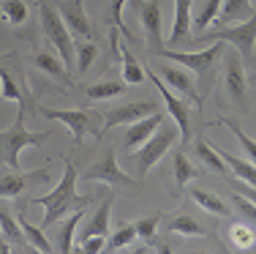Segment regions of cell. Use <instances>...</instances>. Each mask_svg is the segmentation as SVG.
Here are the masks:
<instances>
[{
    "label": "cell",
    "instance_id": "21",
    "mask_svg": "<svg viewBox=\"0 0 256 254\" xmlns=\"http://www.w3.org/2000/svg\"><path fill=\"white\" fill-rule=\"evenodd\" d=\"M33 66L38 71H44V74H50L52 80H58V82H63V85H74L71 82V77H68V66L63 63V58H54L52 52H36L33 55Z\"/></svg>",
    "mask_w": 256,
    "mask_h": 254
},
{
    "label": "cell",
    "instance_id": "26",
    "mask_svg": "<svg viewBox=\"0 0 256 254\" xmlns=\"http://www.w3.org/2000/svg\"><path fill=\"white\" fill-rule=\"evenodd\" d=\"M30 17V9H28V0H3L0 3V20L11 28H20L25 25Z\"/></svg>",
    "mask_w": 256,
    "mask_h": 254
},
{
    "label": "cell",
    "instance_id": "4",
    "mask_svg": "<svg viewBox=\"0 0 256 254\" xmlns=\"http://www.w3.org/2000/svg\"><path fill=\"white\" fill-rule=\"evenodd\" d=\"M180 140V129L174 120H164L161 126H158V131L153 137H150L148 142L142 145V148L136 150V164H139V178H144V175L153 169L158 161L164 159V153H166L169 148H172L174 142Z\"/></svg>",
    "mask_w": 256,
    "mask_h": 254
},
{
    "label": "cell",
    "instance_id": "9",
    "mask_svg": "<svg viewBox=\"0 0 256 254\" xmlns=\"http://www.w3.org/2000/svg\"><path fill=\"white\" fill-rule=\"evenodd\" d=\"M84 180H93V183H112V186H131V175H126L118 164V150L106 148V153L96 161L93 167H88L82 172Z\"/></svg>",
    "mask_w": 256,
    "mask_h": 254
},
{
    "label": "cell",
    "instance_id": "32",
    "mask_svg": "<svg viewBox=\"0 0 256 254\" xmlns=\"http://www.w3.org/2000/svg\"><path fill=\"white\" fill-rule=\"evenodd\" d=\"M172 175H174V191H180L188 180L196 178V167L186 159V153H180V150H178L174 159H172Z\"/></svg>",
    "mask_w": 256,
    "mask_h": 254
},
{
    "label": "cell",
    "instance_id": "17",
    "mask_svg": "<svg viewBox=\"0 0 256 254\" xmlns=\"http://www.w3.org/2000/svg\"><path fill=\"white\" fill-rule=\"evenodd\" d=\"M161 123H164V115L161 112H153V115H148V118L131 123V126H128V134H126V150H128V153H131V150H139L158 131V126H161Z\"/></svg>",
    "mask_w": 256,
    "mask_h": 254
},
{
    "label": "cell",
    "instance_id": "22",
    "mask_svg": "<svg viewBox=\"0 0 256 254\" xmlns=\"http://www.w3.org/2000/svg\"><path fill=\"white\" fill-rule=\"evenodd\" d=\"M112 202H114L112 194H106L101 199L98 210L90 216V221L82 229V238H88V235H106L109 232V213H112Z\"/></svg>",
    "mask_w": 256,
    "mask_h": 254
},
{
    "label": "cell",
    "instance_id": "35",
    "mask_svg": "<svg viewBox=\"0 0 256 254\" xmlns=\"http://www.w3.org/2000/svg\"><path fill=\"white\" fill-rule=\"evenodd\" d=\"M136 235H139V232H136V224H120L112 235H109L106 249H104V251H120L123 246H131Z\"/></svg>",
    "mask_w": 256,
    "mask_h": 254
},
{
    "label": "cell",
    "instance_id": "14",
    "mask_svg": "<svg viewBox=\"0 0 256 254\" xmlns=\"http://www.w3.org/2000/svg\"><path fill=\"white\" fill-rule=\"evenodd\" d=\"M63 22L68 30L79 39H93V25H90L88 14H84V0H54Z\"/></svg>",
    "mask_w": 256,
    "mask_h": 254
},
{
    "label": "cell",
    "instance_id": "33",
    "mask_svg": "<svg viewBox=\"0 0 256 254\" xmlns=\"http://www.w3.org/2000/svg\"><path fill=\"white\" fill-rule=\"evenodd\" d=\"M256 11V6H251V0H224L221 9V22H234V20H248Z\"/></svg>",
    "mask_w": 256,
    "mask_h": 254
},
{
    "label": "cell",
    "instance_id": "38",
    "mask_svg": "<svg viewBox=\"0 0 256 254\" xmlns=\"http://www.w3.org/2000/svg\"><path fill=\"white\" fill-rule=\"evenodd\" d=\"M224 9V0H207V3L202 6V11L196 14V20H194V25H196L199 30L202 28H210L212 22L218 20V11Z\"/></svg>",
    "mask_w": 256,
    "mask_h": 254
},
{
    "label": "cell",
    "instance_id": "28",
    "mask_svg": "<svg viewBox=\"0 0 256 254\" xmlns=\"http://www.w3.org/2000/svg\"><path fill=\"white\" fill-rule=\"evenodd\" d=\"M218 153L224 156V161L229 164V169H232V175H234V178H240V180H246V183L256 186V164H254L251 159H237V156L226 153L224 148H218Z\"/></svg>",
    "mask_w": 256,
    "mask_h": 254
},
{
    "label": "cell",
    "instance_id": "11",
    "mask_svg": "<svg viewBox=\"0 0 256 254\" xmlns=\"http://www.w3.org/2000/svg\"><path fill=\"white\" fill-rule=\"evenodd\" d=\"M153 112H158L153 101H131V104L114 107V110L104 112V126H101L98 137L104 131L114 129V126H131V123H136V120L148 118V115H153Z\"/></svg>",
    "mask_w": 256,
    "mask_h": 254
},
{
    "label": "cell",
    "instance_id": "25",
    "mask_svg": "<svg viewBox=\"0 0 256 254\" xmlns=\"http://www.w3.org/2000/svg\"><path fill=\"white\" fill-rule=\"evenodd\" d=\"M191 194V199L199 205V208H204V210H210L212 216H221V219H226V216L232 213V208L226 202H224L218 194H212V191H204V189H191L188 191Z\"/></svg>",
    "mask_w": 256,
    "mask_h": 254
},
{
    "label": "cell",
    "instance_id": "16",
    "mask_svg": "<svg viewBox=\"0 0 256 254\" xmlns=\"http://www.w3.org/2000/svg\"><path fill=\"white\" fill-rule=\"evenodd\" d=\"M153 69L158 71V77H161L164 82L169 85V88L174 90V93H182V96H188V99H194L199 104V96H196V85H194V80H191V71L188 69H174V66H164V63H158V66H153Z\"/></svg>",
    "mask_w": 256,
    "mask_h": 254
},
{
    "label": "cell",
    "instance_id": "10",
    "mask_svg": "<svg viewBox=\"0 0 256 254\" xmlns=\"http://www.w3.org/2000/svg\"><path fill=\"white\" fill-rule=\"evenodd\" d=\"M50 180H52L50 169H30V172L11 169V172L0 175V199H20L30 186L50 183Z\"/></svg>",
    "mask_w": 256,
    "mask_h": 254
},
{
    "label": "cell",
    "instance_id": "18",
    "mask_svg": "<svg viewBox=\"0 0 256 254\" xmlns=\"http://www.w3.org/2000/svg\"><path fill=\"white\" fill-rule=\"evenodd\" d=\"M25 210H28V202H22V197H20V202H16V219H20V227H22V232H25L28 243L33 246L36 251H44V254L58 251V249H54V246L50 243V238L44 235V229H38L36 224H30V221H28Z\"/></svg>",
    "mask_w": 256,
    "mask_h": 254
},
{
    "label": "cell",
    "instance_id": "42",
    "mask_svg": "<svg viewBox=\"0 0 256 254\" xmlns=\"http://www.w3.org/2000/svg\"><path fill=\"white\" fill-rule=\"evenodd\" d=\"M229 183H232V189H234L237 194H242V197H246V199H251V202L256 205V186H251V183H246V180H240V178H232Z\"/></svg>",
    "mask_w": 256,
    "mask_h": 254
},
{
    "label": "cell",
    "instance_id": "24",
    "mask_svg": "<svg viewBox=\"0 0 256 254\" xmlns=\"http://www.w3.org/2000/svg\"><path fill=\"white\" fill-rule=\"evenodd\" d=\"M120 71H123V80L128 85H142L148 80V69L139 66V60L134 58V52L128 47H120Z\"/></svg>",
    "mask_w": 256,
    "mask_h": 254
},
{
    "label": "cell",
    "instance_id": "29",
    "mask_svg": "<svg viewBox=\"0 0 256 254\" xmlns=\"http://www.w3.org/2000/svg\"><path fill=\"white\" fill-rule=\"evenodd\" d=\"M126 93V85L118 82V80H101V82H93L84 88V96L93 101H104V99H118V96Z\"/></svg>",
    "mask_w": 256,
    "mask_h": 254
},
{
    "label": "cell",
    "instance_id": "6",
    "mask_svg": "<svg viewBox=\"0 0 256 254\" xmlns=\"http://www.w3.org/2000/svg\"><path fill=\"white\" fill-rule=\"evenodd\" d=\"M218 28V25H216ZM207 41H224V44H232L242 58H254V44H256V11L248 20H242L240 25L234 28H218L210 30L204 36Z\"/></svg>",
    "mask_w": 256,
    "mask_h": 254
},
{
    "label": "cell",
    "instance_id": "12",
    "mask_svg": "<svg viewBox=\"0 0 256 254\" xmlns=\"http://www.w3.org/2000/svg\"><path fill=\"white\" fill-rule=\"evenodd\" d=\"M131 6H136L139 11V22H142L144 33H148V44L150 50H161L164 39H161V3L158 0H131Z\"/></svg>",
    "mask_w": 256,
    "mask_h": 254
},
{
    "label": "cell",
    "instance_id": "2",
    "mask_svg": "<svg viewBox=\"0 0 256 254\" xmlns=\"http://www.w3.org/2000/svg\"><path fill=\"white\" fill-rule=\"evenodd\" d=\"M25 118H28V110L20 107L14 126H8L6 131H0V161H3L8 169H20V153L25 148L44 145L46 137H52L50 131H28L25 129Z\"/></svg>",
    "mask_w": 256,
    "mask_h": 254
},
{
    "label": "cell",
    "instance_id": "15",
    "mask_svg": "<svg viewBox=\"0 0 256 254\" xmlns=\"http://www.w3.org/2000/svg\"><path fill=\"white\" fill-rule=\"evenodd\" d=\"M0 96H3L6 101H16V104L25 107V110H36V101L28 96L25 80H16L14 71L3 66V60H0Z\"/></svg>",
    "mask_w": 256,
    "mask_h": 254
},
{
    "label": "cell",
    "instance_id": "3",
    "mask_svg": "<svg viewBox=\"0 0 256 254\" xmlns=\"http://www.w3.org/2000/svg\"><path fill=\"white\" fill-rule=\"evenodd\" d=\"M38 17H41V30H44V36L50 39V44L58 50V55L63 58V63L68 66V69L76 66V44H74V39H71L68 25H66L63 17H60L58 6L41 0L38 3Z\"/></svg>",
    "mask_w": 256,
    "mask_h": 254
},
{
    "label": "cell",
    "instance_id": "40",
    "mask_svg": "<svg viewBox=\"0 0 256 254\" xmlns=\"http://www.w3.org/2000/svg\"><path fill=\"white\" fill-rule=\"evenodd\" d=\"M232 202H234V210H237V213H240L242 219L248 221V224H256V205L251 202V199H246L242 194H237V191H234Z\"/></svg>",
    "mask_w": 256,
    "mask_h": 254
},
{
    "label": "cell",
    "instance_id": "36",
    "mask_svg": "<svg viewBox=\"0 0 256 254\" xmlns=\"http://www.w3.org/2000/svg\"><path fill=\"white\" fill-rule=\"evenodd\" d=\"M218 123H221V126H226V129L232 131V134H234V140L242 145V150H246V156H248V159H251L254 164H256V142L251 140V137H248L246 131H242V129H240V126H237L232 118H218Z\"/></svg>",
    "mask_w": 256,
    "mask_h": 254
},
{
    "label": "cell",
    "instance_id": "13",
    "mask_svg": "<svg viewBox=\"0 0 256 254\" xmlns=\"http://www.w3.org/2000/svg\"><path fill=\"white\" fill-rule=\"evenodd\" d=\"M224 85H226V93L234 104H240L242 110L248 107V77H246V69L240 63V55L237 52H229L226 55V74H224Z\"/></svg>",
    "mask_w": 256,
    "mask_h": 254
},
{
    "label": "cell",
    "instance_id": "41",
    "mask_svg": "<svg viewBox=\"0 0 256 254\" xmlns=\"http://www.w3.org/2000/svg\"><path fill=\"white\" fill-rule=\"evenodd\" d=\"M104 249H106L104 235H88V238H82V243H79V251H84V254H98Z\"/></svg>",
    "mask_w": 256,
    "mask_h": 254
},
{
    "label": "cell",
    "instance_id": "20",
    "mask_svg": "<svg viewBox=\"0 0 256 254\" xmlns=\"http://www.w3.org/2000/svg\"><path fill=\"white\" fill-rule=\"evenodd\" d=\"M82 216H84V208H79L63 221V224H60V221L54 224V249L60 254L74 251V232H76V224L82 221Z\"/></svg>",
    "mask_w": 256,
    "mask_h": 254
},
{
    "label": "cell",
    "instance_id": "7",
    "mask_svg": "<svg viewBox=\"0 0 256 254\" xmlns=\"http://www.w3.org/2000/svg\"><path fill=\"white\" fill-rule=\"evenodd\" d=\"M36 112H38L41 118H46V120H60V123L68 126L76 148L82 145L88 131H96V134H98V129H93V115L96 112H90V110H50V107L36 104Z\"/></svg>",
    "mask_w": 256,
    "mask_h": 254
},
{
    "label": "cell",
    "instance_id": "43",
    "mask_svg": "<svg viewBox=\"0 0 256 254\" xmlns=\"http://www.w3.org/2000/svg\"><path fill=\"white\" fill-rule=\"evenodd\" d=\"M8 251H11V246L6 240H0V254H8Z\"/></svg>",
    "mask_w": 256,
    "mask_h": 254
},
{
    "label": "cell",
    "instance_id": "31",
    "mask_svg": "<svg viewBox=\"0 0 256 254\" xmlns=\"http://www.w3.org/2000/svg\"><path fill=\"white\" fill-rule=\"evenodd\" d=\"M196 156L204 161L207 167L212 169V172H218V175H229V172H232L229 164L224 161V156L218 153V148H210V145H207L204 140H199V142H196Z\"/></svg>",
    "mask_w": 256,
    "mask_h": 254
},
{
    "label": "cell",
    "instance_id": "23",
    "mask_svg": "<svg viewBox=\"0 0 256 254\" xmlns=\"http://www.w3.org/2000/svg\"><path fill=\"white\" fill-rule=\"evenodd\" d=\"M0 232H3L6 240H11L14 246H28V238L20 227V219H16V216L11 213V208L3 202H0Z\"/></svg>",
    "mask_w": 256,
    "mask_h": 254
},
{
    "label": "cell",
    "instance_id": "37",
    "mask_svg": "<svg viewBox=\"0 0 256 254\" xmlns=\"http://www.w3.org/2000/svg\"><path fill=\"white\" fill-rule=\"evenodd\" d=\"M96 55H98V47H96L90 39H84L82 44H76V71L79 74H84V71L93 66Z\"/></svg>",
    "mask_w": 256,
    "mask_h": 254
},
{
    "label": "cell",
    "instance_id": "1",
    "mask_svg": "<svg viewBox=\"0 0 256 254\" xmlns=\"http://www.w3.org/2000/svg\"><path fill=\"white\" fill-rule=\"evenodd\" d=\"M76 167L71 159L63 161V178L54 186L50 194L36 197L30 202H38L44 208V229H52L60 219H66V213H74V210L84 208V205L93 202V194H76Z\"/></svg>",
    "mask_w": 256,
    "mask_h": 254
},
{
    "label": "cell",
    "instance_id": "34",
    "mask_svg": "<svg viewBox=\"0 0 256 254\" xmlns=\"http://www.w3.org/2000/svg\"><path fill=\"white\" fill-rule=\"evenodd\" d=\"M229 240H232L234 249L248 251L256 246V229L251 224H240V221H237V224H232V229H229Z\"/></svg>",
    "mask_w": 256,
    "mask_h": 254
},
{
    "label": "cell",
    "instance_id": "19",
    "mask_svg": "<svg viewBox=\"0 0 256 254\" xmlns=\"http://www.w3.org/2000/svg\"><path fill=\"white\" fill-rule=\"evenodd\" d=\"M191 6L194 0H174V14H172V33L169 41L178 44V41H188L191 39Z\"/></svg>",
    "mask_w": 256,
    "mask_h": 254
},
{
    "label": "cell",
    "instance_id": "8",
    "mask_svg": "<svg viewBox=\"0 0 256 254\" xmlns=\"http://www.w3.org/2000/svg\"><path fill=\"white\" fill-rule=\"evenodd\" d=\"M148 80L158 88L164 104H166V112L172 115V120L178 123V129H180V142H188V140H191V110H188V104H182L178 96L172 93V88H169V85L164 82L161 77H158L156 69H148Z\"/></svg>",
    "mask_w": 256,
    "mask_h": 254
},
{
    "label": "cell",
    "instance_id": "44",
    "mask_svg": "<svg viewBox=\"0 0 256 254\" xmlns=\"http://www.w3.org/2000/svg\"><path fill=\"white\" fill-rule=\"evenodd\" d=\"M251 82H256V71H254V74H251Z\"/></svg>",
    "mask_w": 256,
    "mask_h": 254
},
{
    "label": "cell",
    "instance_id": "30",
    "mask_svg": "<svg viewBox=\"0 0 256 254\" xmlns=\"http://www.w3.org/2000/svg\"><path fill=\"white\" fill-rule=\"evenodd\" d=\"M126 3H128V0H106V14H104V22H106L109 28H118V30L126 36L128 41H136V39L131 36V30L126 28V22H123Z\"/></svg>",
    "mask_w": 256,
    "mask_h": 254
},
{
    "label": "cell",
    "instance_id": "27",
    "mask_svg": "<svg viewBox=\"0 0 256 254\" xmlns=\"http://www.w3.org/2000/svg\"><path fill=\"white\" fill-rule=\"evenodd\" d=\"M166 229L169 232H178V235H186V238H207V235H210L196 219H191V216H186V213L172 216Z\"/></svg>",
    "mask_w": 256,
    "mask_h": 254
},
{
    "label": "cell",
    "instance_id": "39",
    "mask_svg": "<svg viewBox=\"0 0 256 254\" xmlns=\"http://www.w3.org/2000/svg\"><path fill=\"white\" fill-rule=\"evenodd\" d=\"M134 224H136V232H139V238H142V240H148V243H153V238H156V229H158V224H161V213L142 216V219H136Z\"/></svg>",
    "mask_w": 256,
    "mask_h": 254
},
{
    "label": "cell",
    "instance_id": "5",
    "mask_svg": "<svg viewBox=\"0 0 256 254\" xmlns=\"http://www.w3.org/2000/svg\"><path fill=\"white\" fill-rule=\"evenodd\" d=\"M221 52H224V41L210 44L207 50H196V52H174V50H164V47H161V50H156L153 55L172 60V63L188 69L191 74H207V71L216 66V60L221 58Z\"/></svg>",
    "mask_w": 256,
    "mask_h": 254
}]
</instances>
